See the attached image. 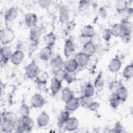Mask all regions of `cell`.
Wrapping results in <instances>:
<instances>
[{
	"instance_id": "6da1fadb",
	"label": "cell",
	"mask_w": 133,
	"mask_h": 133,
	"mask_svg": "<svg viewBox=\"0 0 133 133\" xmlns=\"http://www.w3.org/2000/svg\"><path fill=\"white\" fill-rule=\"evenodd\" d=\"M15 37L14 31L9 28L6 27L0 31V41L3 45H6L12 42Z\"/></svg>"
},
{
	"instance_id": "7a4b0ae2",
	"label": "cell",
	"mask_w": 133,
	"mask_h": 133,
	"mask_svg": "<svg viewBox=\"0 0 133 133\" xmlns=\"http://www.w3.org/2000/svg\"><path fill=\"white\" fill-rule=\"evenodd\" d=\"M64 63L60 55L56 56L51 60L50 62L51 68L54 73L62 70L64 68Z\"/></svg>"
},
{
	"instance_id": "3957f363",
	"label": "cell",
	"mask_w": 133,
	"mask_h": 133,
	"mask_svg": "<svg viewBox=\"0 0 133 133\" xmlns=\"http://www.w3.org/2000/svg\"><path fill=\"white\" fill-rule=\"evenodd\" d=\"M39 69L38 66L34 61H32L25 68V74L29 78H34L36 77Z\"/></svg>"
},
{
	"instance_id": "277c9868",
	"label": "cell",
	"mask_w": 133,
	"mask_h": 133,
	"mask_svg": "<svg viewBox=\"0 0 133 133\" xmlns=\"http://www.w3.org/2000/svg\"><path fill=\"white\" fill-rule=\"evenodd\" d=\"M59 20L61 23H66L69 21L70 9L68 6L62 4L59 6Z\"/></svg>"
},
{
	"instance_id": "5b68a950",
	"label": "cell",
	"mask_w": 133,
	"mask_h": 133,
	"mask_svg": "<svg viewBox=\"0 0 133 133\" xmlns=\"http://www.w3.org/2000/svg\"><path fill=\"white\" fill-rule=\"evenodd\" d=\"M42 34V29L40 26L36 25L31 28L30 31V39L32 42H38Z\"/></svg>"
},
{
	"instance_id": "8992f818",
	"label": "cell",
	"mask_w": 133,
	"mask_h": 133,
	"mask_svg": "<svg viewBox=\"0 0 133 133\" xmlns=\"http://www.w3.org/2000/svg\"><path fill=\"white\" fill-rule=\"evenodd\" d=\"M12 52L8 46H4L1 49V61L2 63H6L11 57Z\"/></svg>"
},
{
	"instance_id": "52a82bcc",
	"label": "cell",
	"mask_w": 133,
	"mask_h": 133,
	"mask_svg": "<svg viewBox=\"0 0 133 133\" xmlns=\"http://www.w3.org/2000/svg\"><path fill=\"white\" fill-rule=\"evenodd\" d=\"M31 103L33 108L38 109L43 107L45 105V100L41 95L36 94L32 97Z\"/></svg>"
},
{
	"instance_id": "ba28073f",
	"label": "cell",
	"mask_w": 133,
	"mask_h": 133,
	"mask_svg": "<svg viewBox=\"0 0 133 133\" xmlns=\"http://www.w3.org/2000/svg\"><path fill=\"white\" fill-rule=\"evenodd\" d=\"M24 57V53L22 50H17L12 53L10 61L14 65H18L22 62Z\"/></svg>"
},
{
	"instance_id": "9c48e42d",
	"label": "cell",
	"mask_w": 133,
	"mask_h": 133,
	"mask_svg": "<svg viewBox=\"0 0 133 133\" xmlns=\"http://www.w3.org/2000/svg\"><path fill=\"white\" fill-rule=\"evenodd\" d=\"M49 116L45 111H43L39 113L36 118L37 124L40 127H44L47 126L49 123Z\"/></svg>"
},
{
	"instance_id": "30bf717a",
	"label": "cell",
	"mask_w": 133,
	"mask_h": 133,
	"mask_svg": "<svg viewBox=\"0 0 133 133\" xmlns=\"http://www.w3.org/2000/svg\"><path fill=\"white\" fill-rule=\"evenodd\" d=\"M121 66L122 61L117 56H116L110 61L108 67L111 72L116 73L121 69Z\"/></svg>"
},
{
	"instance_id": "8fae6325",
	"label": "cell",
	"mask_w": 133,
	"mask_h": 133,
	"mask_svg": "<svg viewBox=\"0 0 133 133\" xmlns=\"http://www.w3.org/2000/svg\"><path fill=\"white\" fill-rule=\"evenodd\" d=\"M90 5V1H80L78 3V6L77 7L78 13L81 16H84L86 15L89 10Z\"/></svg>"
},
{
	"instance_id": "7c38bea8",
	"label": "cell",
	"mask_w": 133,
	"mask_h": 133,
	"mask_svg": "<svg viewBox=\"0 0 133 133\" xmlns=\"http://www.w3.org/2000/svg\"><path fill=\"white\" fill-rule=\"evenodd\" d=\"M24 22L26 25L28 27L32 28L37 25V16L35 14L32 12L27 13L24 17Z\"/></svg>"
},
{
	"instance_id": "4fadbf2b",
	"label": "cell",
	"mask_w": 133,
	"mask_h": 133,
	"mask_svg": "<svg viewBox=\"0 0 133 133\" xmlns=\"http://www.w3.org/2000/svg\"><path fill=\"white\" fill-rule=\"evenodd\" d=\"M75 45L73 41L70 39H67L64 45V55L65 57H69L73 54L75 50Z\"/></svg>"
},
{
	"instance_id": "5bb4252c",
	"label": "cell",
	"mask_w": 133,
	"mask_h": 133,
	"mask_svg": "<svg viewBox=\"0 0 133 133\" xmlns=\"http://www.w3.org/2000/svg\"><path fill=\"white\" fill-rule=\"evenodd\" d=\"M89 58L90 57H89L82 52H81L75 55L74 57V60L77 64L78 66L83 67L87 65V64L89 62Z\"/></svg>"
},
{
	"instance_id": "9a60e30c",
	"label": "cell",
	"mask_w": 133,
	"mask_h": 133,
	"mask_svg": "<svg viewBox=\"0 0 133 133\" xmlns=\"http://www.w3.org/2000/svg\"><path fill=\"white\" fill-rule=\"evenodd\" d=\"M52 54V47L46 46L41 49L39 53V57L43 61H47L51 57Z\"/></svg>"
},
{
	"instance_id": "2e32d148",
	"label": "cell",
	"mask_w": 133,
	"mask_h": 133,
	"mask_svg": "<svg viewBox=\"0 0 133 133\" xmlns=\"http://www.w3.org/2000/svg\"><path fill=\"white\" fill-rule=\"evenodd\" d=\"M78 126V119L75 117H70L65 124V128L69 131L76 130Z\"/></svg>"
},
{
	"instance_id": "e0dca14e",
	"label": "cell",
	"mask_w": 133,
	"mask_h": 133,
	"mask_svg": "<svg viewBox=\"0 0 133 133\" xmlns=\"http://www.w3.org/2000/svg\"><path fill=\"white\" fill-rule=\"evenodd\" d=\"M21 122L22 123L24 129V132L30 131L34 127V122L29 116H22Z\"/></svg>"
},
{
	"instance_id": "ac0fdd59",
	"label": "cell",
	"mask_w": 133,
	"mask_h": 133,
	"mask_svg": "<svg viewBox=\"0 0 133 133\" xmlns=\"http://www.w3.org/2000/svg\"><path fill=\"white\" fill-rule=\"evenodd\" d=\"M123 34L122 35L124 36H129L132 32V23L129 20H122L121 23Z\"/></svg>"
},
{
	"instance_id": "d6986e66",
	"label": "cell",
	"mask_w": 133,
	"mask_h": 133,
	"mask_svg": "<svg viewBox=\"0 0 133 133\" xmlns=\"http://www.w3.org/2000/svg\"><path fill=\"white\" fill-rule=\"evenodd\" d=\"M18 11L16 8L14 7H10L5 12L4 18L7 22H12L14 21L17 17Z\"/></svg>"
},
{
	"instance_id": "ffe728a7",
	"label": "cell",
	"mask_w": 133,
	"mask_h": 133,
	"mask_svg": "<svg viewBox=\"0 0 133 133\" xmlns=\"http://www.w3.org/2000/svg\"><path fill=\"white\" fill-rule=\"evenodd\" d=\"M15 125V123L10 121L3 119L1 123V130L3 132H11L14 131Z\"/></svg>"
},
{
	"instance_id": "44dd1931",
	"label": "cell",
	"mask_w": 133,
	"mask_h": 133,
	"mask_svg": "<svg viewBox=\"0 0 133 133\" xmlns=\"http://www.w3.org/2000/svg\"><path fill=\"white\" fill-rule=\"evenodd\" d=\"M62 87L61 82L57 80L54 77L51 79L50 88L52 96H55L60 90Z\"/></svg>"
},
{
	"instance_id": "7402d4cb",
	"label": "cell",
	"mask_w": 133,
	"mask_h": 133,
	"mask_svg": "<svg viewBox=\"0 0 133 133\" xmlns=\"http://www.w3.org/2000/svg\"><path fill=\"white\" fill-rule=\"evenodd\" d=\"M81 52L89 57H90L95 54L96 52V47L90 42L83 46Z\"/></svg>"
},
{
	"instance_id": "603a6c76",
	"label": "cell",
	"mask_w": 133,
	"mask_h": 133,
	"mask_svg": "<svg viewBox=\"0 0 133 133\" xmlns=\"http://www.w3.org/2000/svg\"><path fill=\"white\" fill-rule=\"evenodd\" d=\"M70 112L66 110L62 111L60 113L58 116L57 124L59 127H61L65 124L66 122L70 118Z\"/></svg>"
},
{
	"instance_id": "cb8c5ba5",
	"label": "cell",
	"mask_w": 133,
	"mask_h": 133,
	"mask_svg": "<svg viewBox=\"0 0 133 133\" xmlns=\"http://www.w3.org/2000/svg\"><path fill=\"white\" fill-rule=\"evenodd\" d=\"M78 101L76 98L74 97L72 99L69 100L68 101L65 102V109L69 112L75 111L78 108Z\"/></svg>"
},
{
	"instance_id": "d4e9b609",
	"label": "cell",
	"mask_w": 133,
	"mask_h": 133,
	"mask_svg": "<svg viewBox=\"0 0 133 133\" xmlns=\"http://www.w3.org/2000/svg\"><path fill=\"white\" fill-rule=\"evenodd\" d=\"M60 5L57 2L51 1L46 8V11L49 16H55L59 11Z\"/></svg>"
},
{
	"instance_id": "484cf974",
	"label": "cell",
	"mask_w": 133,
	"mask_h": 133,
	"mask_svg": "<svg viewBox=\"0 0 133 133\" xmlns=\"http://www.w3.org/2000/svg\"><path fill=\"white\" fill-rule=\"evenodd\" d=\"M118 97L121 100L122 102L125 101L128 96V92L127 89L124 86H120L115 91Z\"/></svg>"
},
{
	"instance_id": "4316f807",
	"label": "cell",
	"mask_w": 133,
	"mask_h": 133,
	"mask_svg": "<svg viewBox=\"0 0 133 133\" xmlns=\"http://www.w3.org/2000/svg\"><path fill=\"white\" fill-rule=\"evenodd\" d=\"M77 64L76 63L74 59H72L68 60L64 64V68L66 71L74 72L78 68Z\"/></svg>"
},
{
	"instance_id": "83f0119b",
	"label": "cell",
	"mask_w": 133,
	"mask_h": 133,
	"mask_svg": "<svg viewBox=\"0 0 133 133\" xmlns=\"http://www.w3.org/2000/svg\"><path fill=\"white\" fill-rule=\"evenodd\" d=\"M109 102L111 107L113 109H116L122 102L115 92H113L110 96Z\"/></svg>"
},
{
	"instance_id": "f1b7e54d",
	"label": "cell",
	"mask_w": 133,
	"mask_h": 133,
	"mask_svg": "<svg viewBox=\"0 0 133 133\" xmlns=\"http://www.w3.org/2000/svg\"><path fill=\"white\" fill-rule=\"evenodd\" d=\"M95 33L93 26L90 24L84 25L81 30V35L89 37H92Z\"/></svg>"
},
{
	"instance_id": "f546056e",
	"label": "cell",
	"mask_w": 133,
	"mask_h": 133,
	"mask_svg": "<svg viewBox=\"0 0 133 133\" xmlns=\"http://www.w3.org/2000/svg\"><path fill=\"white\" fill-rule=\"evenodd\" d=\"M104 86V80L102 77V74L101 72L99 73L94 81V87L98 91H101Z\"/></svg>"
},
{
	"instance_id": "4dcf8cb0",
	"label": "cell",
	"mask_w": 133,
	"mask_h": 133,
	"mask_svg": "<svg viewBox=\"0 0 133 133\" xmlns=\"http://www.w3.org/2000/svg\"><path fill=\"white\" fill-rule=\"evenodd\" d=\"M73 97V92L69 87H65L62 89L61 91V98L63 102H66Z\"/></svg>"
},
{
	"instance_id": "1f68e13d",
	"label": "cell",
	"mask_w": 133,
	"mask_h": 133,
	"mask_svg": "<svg viewBox=\"0 0 133 133\" xmlns=\"http://www.w3.org/2000/svg\"><path fill=\"white\" fill-rule=\"evenodd\" d=\"M127 7H128V2L125 0L117 1L115 4V9L119 14L122 13Z\"/></svg>"
},
{
	"instance_id": "d6a6232c",
	"label": "cell",
	"mask_w": 133,
	"mask_h": 133,
	"mask_svg": "<svg viewBox=\"0 0 133 133\" xmlns=\"http://www.w3.org/2000/svg\"><path fill=\"white\" fill-rule=\"evenodd\" d=\"M110 31L112 36L114 37L121 36L123 34L122 28L121 23H115L110 29Z\"/></svg>"
},
{
	"instance_id": "836d02e7",
	"label": "cell",
	"mask_w": 133,
	"mask_h": 133,
	"mask_svg": "<svg viewBox=\"0 0 133 133\" xmlns=\"http://www.w3.org/2000/svg\"><path fill=\"white\" fill-rule=\"evenodd\" d=\"M95 94V88L90 83L86 84L83 89V94L87 97H92Z\"/></svg>"
},
{
	"instance_id": "e575fe53",
	"label": "cell",
	"mask_w": 133,
	"mask_h": 133,
	"mask_svg": "<svg viewBox=\"0 0 133 133\" xmlns=\"http://www.w3.org/2000/svg\"><path fill=\"white\" fill-rule=\"evenodd\" d=\"M56 37L53 32H50L47 34L46 35L45 37V42L46 44V46L52 47H54Z\"/></svg>"
},
{
	"instance_id": "d590c367",
	"label": "cell",
	"mask_w": 133,
	"mask_h": 133,
	"mask_svg": "<svg viewBox=\"0 0 133 133\" xmlns=\"http://www.w3.org/2000/svg\"><path fill=\"white\" fill-rule=\"evenodd\" d=\"M123 76L127 79H130L133 76V64L130 63L127 65L123 71Z\"/></svg>"
},
{
	"instance_id": "8d00e7d4",
	"label": "cell",
	"mask_w": 133,
	"mask_h": 133,
	"mask_svg": "<svg viewBox=\"0 0 133 133\" xmlns=\"http://www.w3.org/2000/svg\"><path fill=\"white\" fill-rule=\"evenodd\" d=\"M35 78L36 82H47L48 79L49 78V74L46 71L39 70Z\"/></svg>"
},
{
	"instance_id": "74e56055",
	"label": "cell",
	"mask_w": 133,
	"mask_h": 133,
	"mask_svg": "<svg viewBox=\"0 0 133 133\" xmlns=\"http://www.w3.org/2000/svg\"><path fill=\"white\" fill-rule=\"evenodd\" d=\"M92 102L93 100L92 98L90 97H87L83 95L80 98V103L82 106L85 109H88Z\"/></svg>"
},
{
	"instance_id": "f35d334b",
	"label": "cell",
	"mask_w": 133,
	"mask_h": 133,
	"mask_svg": "<svg viewBox=\"0 0 133 133\" xmlns=\"http://www.w3.org/2000/svg\"><path fill=\"white\" fill-rule=\"evenodd\" d=\"M121 14L122 16V19L124 20H129L133 16V9L131 7H127Z\"/></svg>"
},
{
	"instance_id": "ab89813d",
	"label": "cell",
	"mask_w": 133,
	"mask_h": 133,
	"mask_svg": "<svg viewBox=\"0 0 133 133\" xmlns=\"http://www.w3.org/2000/svg\"><path fill=\"white\" fill-rule=\"evenodd\" d=\"M76 78V74L75 71L68 72L66 71L64 80L68 84H71L74 82Z\"/></svg>"
},
{
	"instance_id": "60d3db41",
	"label": "cell",
	"mask_w": 133,
	"mask_h": 133,
	"mask_svg": "<svg viewBox=\"0 0 133 133\" xmlns=\"http://www.w3.org/2000/svg\"><path fill=\"white\" fill-rule=\"evenodd\" d=\"M19 112L21 116H29L30 113V109L26 103H23L20 105L19 109Z\"/></svg>"
},
{
	"instance_id": "b9f144b4",
	"label": "cell",
	"mask_w": 133,
	"mask_h": 133,
	"mask_svg": "<svg viewBox=\"0 0 133 133\" xmlns=\"http://www.w3.org/2000/svg\"><path fill=\"white\" fill-rule=\"evenodd\" d=\"M3 119H5L15 124L18 121L17 115L16 114V113L12 112H8L5 113Z\"/></svg>"
},
{
	"instance_id": "7bdbcfd3",
	"label": "cell",
	"mask_w": 133,
	"mask_h": 133,
	"mask_svg": "<svg viewBox=\"0 0 133 133\" xmlns=\"http://www.w3.org/2000/svg\"><path fill=\"white\" fill-rule=\"evenodd\" d=\"M66 72V71L65 70L62 69L61 70H60V71L54 73L55 74L54 77L55 78H56L57 80L62 82V81L64 80Z\"/></svg>"
},
{
	"instance_id": "ee69618b",
	"label": "cell",
	"mask_w": 133,
	"mask_h": 133,
	"mask_svg": "<svg viewBox=\"0 0 133 133\" xmlns=\"http://www.w3.org/2000/svg\"><path fill=\"white\" fill-rule=\"evenodd\" d=\"M101 36L102 38L106 42H109L112 36V34L110 31V29H104L101 33Z\"/></svg>"
},
{
	"instance_id": "f6af8a7d",
	"label": "cell",
	"mask_w": 133,
	"mask_h": 133,
	"mask_svg": "<svg viewBox=\"0 0 133 133\" xmlns=\"http://www.w3.org/2000/svg\"><path fill=\"white\" fill-rule=\"evenodd\" d=\"M101 41V38L100 36L96 33H95L94 35L90 37V42L95 46L96 47L98 46Z\"/></svg>"
},
{
	"instance_id": "bcb514c9",
	"label": "cell",
	"mask_w": 133,
	"mask_h": 133,
	"mask_svg": "<svg viewBox=\"0 0 133 133\" xmlns=\"http://www.w3.org/2000/svg\"><path fill=\"white\" fill-rule=\"evenodd\" d=\"M111 132H124V128L119 122L116 123L114 127L112 129Z\"/></svg>"
},
{
	"instance_id": "7dc6e473",
	"label": "cell",
	"mask_w": 133,
	"mask_h": 133,
	"mask_svg": "<svg viewBox=\"0 0 133 133\" xmlns=\"http://www.w3.org/2000/svg\"><path fill=\"white\" fill-rule=\"evenodd\" d=\"M15 132H24V129L23 127V125L21 123V121H17L15 125Z\"/></svg>"
},
{
	"instance_id": "c3c4849f",
	"label": "cell",
	"mask_w": 133,
	"mask_h": 133,
	"mask_svg": "<svg viewBox=\"0 0 133 133\" xmlns=\"http://www.w3.org/2000/svg\"><path fill=\"white\" fill-rule=\"evenodd\" d=\"M36 88L41 91H45L47 88V82H36Z\"/></svg>"
},
{
	"instance_id": "681fc988",
	"label": "cell",
	"mask_w": 133,
	"mask_h": 133,
	"mask_svg": "<svg viewBox=\"0 0 133 133\" xmlns=\"http://www.w3.org/2000/svg\"><path fill=\"white\" fill-rule=\"evenodd\" d=\"M122 86V85L121 84V83L118 82V81H114L112 82V83H111L110 85V89L112 90H115V91H116V90L120 87Z\"/></svg>"
},
{
	"instance_id": "f907efd6",
	"label": "cell",
	"mask_w": 133,
	"mask_h": 133,
	"mask_svg": "<svg viewBox=\"0 0 133 133\" xmlns=\"http://www.w3.org/2000/svg\"><path fill=\"white\" fill-rule=\"evenodd\" d=\"M98 14L100 17L102 19H105L108 16V12L107 9L104 7H101L98 10Z\"/></svg>"
},
{
	"instance_id": "816d5d0a",
	"label": "cell",
	"mask_w": 133,
	"mask_h": 133,
	"mask_svg": "<svg viewBox=\"0 0 133 133\" xmlns=\"http://www.w3.org/2000/svg\"><path fill=\"white\" fill-rule=\"evenodd\" d=\"M78 39H79V43L81 44H82L83 46L90 42V37L85 36H83L82 35H81L79 36Z\"/></svg>"
},
{
	"instance_id": "f5cc1de1",
	"label": "cell",
	"mask_w": 133,
	"mask_h": 133,
	"mask_svg": "<svg viewBox=\"0 0 133 133\" xmlns=\"http://www.w3.org/2000/svg\"><path fill=\"white\" fill-rule=\"evenodd\" d=\"M99 107H100V103L99 102L93 101L92 103L89 106L88 109H89L91 111L96 112L98 110Z\"/></svg>"
},
{
	"instance_id": "db71d44e",
	"label": "cell",
	"mask_w": 133,
	"mask_h": 133,
	"mask_svg": "<svg viewBox=\"0 0 133 133\" xmlns=\"http://www.w3.org/2000/svg\"><path fill=\"white\" fill-rule=\"evenodd\" d=\"M51 1L50 0H40L38 1V4L39 5V6L44 8H45L47 7V6H48V5L49 4V3L51 2Z\"/></svg>"
}]
</instances>
